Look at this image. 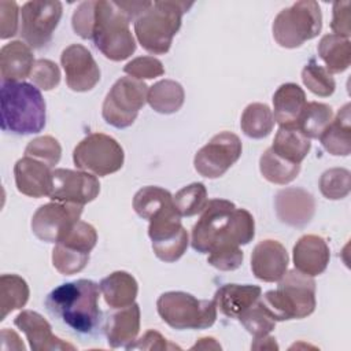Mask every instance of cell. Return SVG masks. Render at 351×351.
Listing matches in <instances>:
<instances>
[{
	"label": "cell",
	"instance_id": "1",
	"mask_svg": "<svg viewBox=\"0 0 351 351\" xmlns=\"http://www.w3.org/2000/svg\"><path fill=\"white\" fill-rule=\"evenodd\" d=\"M255 236V222L250 211L237 208L225 199H211L192 228L191 244L200 254H210L223 245H244Z\"/></svg>",
	"mask_w": 351,
	"mask_h": 351
},
{
	"label": "cell",
	"instance_id": "2",
	"mask_svg": "<svg viewBox=\"0 0 351 351\" xmlns=\"http://www.w3.org/2000/svg\"><path fill=\"white\" fill-rule=\"evenodd\" d=\"M100 287L92 280L66 282L49 292L45 299L48 311L78 333H90L100 322Z\"/></svg>",
	"mask_w": 351,
	"mask_h": 351
},
{
	"label": "cell",
	"instance_id": "3",
	"mask_svg": "<svg viewBox=\"0 0 351 351\" xmlns=\"http://www.w3.org/2000/svg\"><path fill=\"white\" fill-rule=\"evenodd\" d=\"M45 126V101L29 82L1 81V129L15 134L38 133Z\"/></svg>",
	"mask_w": 351,
	"mask_h": 351
},
{
	"label": "cell",
	"instance_id": "4",
	"mask_svg": "<svg viewBox=\"0 0 351 351\" xmlns=\"http://www.w3.org/2000/svg\"><path fill=\"white\" fill-rule=\"evenodd\" d=\"M192 3L165 0L152 1L134 21V34L141 47L154 55H163L170 49L173 37L181 27L182 15Z\"/></svg>",
	"mask_w": 351,
	"mask_h": 351
},
{
	"label": "cell",
	"instance_id": "5",
	"mask_svg": "<svg viewBox=\"0 0 351 351\" xmlns=\"http://www.w3.org/2000/svg\"><path fill=\"white\" fill-rule=\"evenodd\" d=\"M259 299L276 322L306 318L315 310V281L293 269L278 280L277 289L267 291Z\"/></svg>",
	"mask_w": 351,
	"mask_h": 351
},
{
	"label": "cell",
	"instance_id": "6",
	"mask_svg": "<svg viewBox=\"0 0 351 351\" xmlns=\"http://www.w3.org/2000/svg\"><path fill=\"white\" fill-rule=\"evenodd\" d=\"M129 23L130 18L117 1H96L92 40L107 59L121 62L136 51V41Z\"/></svg>",
	"mask_w": 351,
	"mask_h": 351
},
{
	"label": "cell",
	"instance_id": "7",
	"mask_svg": "<svg viewBox=\"0 0 351 351\" xmlns=\"http://www.w3.org/2000/svg\"><path fill=\"white\" fill-rule=\"evenodd\" d=\"M158 314L171 328L184 329H206L217 319V304L213 300H199L193 295L170 291L158 298Z\"/></svg>",
	"mask_w": 351,
	"mask_h": 351
},
{
	"label": "cell",
	"instance_id": "8",
	"mask_svg": "<svg viewBox=\"0 0 351 351\" xmlns=\"http://www.w3.org/2000/svg\"><path fill=\"white\" fill-rule=\"evenodd\" d=\"M321 27L319 4L314 0H302L277 14L273 22V37L284 48H296L317 37Z\"/></svg>",
	"mask_w": 351,
	"mask_h": 351
},
{
	"label": "cell",
	"instance_id": "9",
	"mask_svg": "<svg viewBox=\"0 0 351 351\" xmlns=\"http://www.w3.org/2000/svg\"><path fill=\"white\" fill-rule=\"evenodd\" d=\"M148 86L133 77H121L107 93L101 115L104 121L118 129L130 126L147 101Z\"/></svg>",
	"mask_w": 351,
	"mask_h": 351
},
{
	"label": "cell",
	"instance_id": "10",
	"mask_svg": "<svg viewBox=\"0 0 351 351\" xmlns=\"http://www.w3.org/2000/svg\"><path fill=\"white\" fill-rule=\"evenodd\" d=\"M125 154L121 144L104 133H92L82 138L73 151L77 169L95 176H108L123 166Z\"/></svg>",
	"mask_w": 351,
	"mask_h": 351
},
{
	"label": "cell",
	"instance_id": "11",
	"mask_svg": "<svg viewBox=\"0 0 351 351\" xmlns=\"http://www.w3.org/2000/svg\"><path fill=\"white\" fill-rule=\"evenodd\" d=\"M97 243L96 229L84 221H77L52 250V265L64 276L81 271L88 261L89 252Z\"/></svg>",
	"mask_w": 351,
	"mask_h": 351
},
{
	"label": "cell",
	"instance_id": "12",
	"mask_svg": "<svg viewBox=\"0 0 351 351\" xmlns=\"http://www.w3.org/2000/svg\"><path fill=\"white\" fill-rule=\"evenodd\" d=\"M148 236L155 255L163 262H176L186 251L189 237L181 225V215L174 202L149 219Z\"/></svg>",
	"mask_w": 351,
	"mask_h": 351
},
{
	"label": "cell",
	"instance_id": "13",
	"mask_svg": "<svg viewBox=\"0 0 351 351\" xmlns=\"http://www.w3.org/2000/svg\"><path fill=\"white\" fill-rule=\"evenodd\" d=\"M63 7L58 0H33L22 5L19 34L30 48L45 47L59 25Z\"/></svg>",
	"mask_w": 351,
	"mask_h": 351
},
{
	"label": "cell",
	"instance_id": "14",
	"mask_svg": "<svg viewBox=\"0 0 351 351\" xmlns=\"http://www.w3.org/2000/svg\"><path fill=\"white\" fill-rule=\"evenodd\" d=\"M241 149L239 136L221 132L196 152L193 158L195 170L206 178H218L239 160Z\"/></svg>",
	"mask_w": 351,
	"mask_h": 351
},
{
	"label": "cell",
	"instance_id": "15",
	"mask_svg": "<svg viewBox=\"0 0 351 351\" xmlns=\"http://www.w3.org/2000/svg\"><path fill=\"white\" fill-rule=\"evenodd\" d=\"M82 207L81 204L53 200L40 206L32 218L34 236L45 243H58L80 221Z\"/></svg>",
	"mask_w": 351,
	"mask_h": 351
},
{
	"label": "cell",
	"instance_id": "16",
	"mask_svg": "<svg viewBox=\"0 0 351 351\" xmlns=\"http://www.w3.org/2000/svg\"><path fill=\"white\" fill-rule=\"evenodd\" d=\"M99 192V180L88 171L70 169L52 170V191L49 199L53 202L84 206L95 200Z\"/></svg>",
	"mask_w": 351,
	"mask_h": 351
},
{
	"label": "cell",
	"instance_id": "17",
	"mask_svg": "<svg viewBox=\"0 0 351 351\" xmlns=\"http://www.w3.org/2000/svg\"><path fill=\"white\" fill-rule=\"evenodd\" d=\"M60 63L66 74V84L74 92H88L100 81V70L92 53L81 44H71L63 49Z\"/></svg>",
	"mask_w": 351,
	"mask_h": 351
},
{
	"label": "cell",
	"instance_id": "18",
	"mask_svg": "<svg viewBox=\"0 0 351 351\" xmlns=\"http://www.w3.org/2000/svg\"><path fill=\"white\" fill-rule=\"evenodd\" d=\"M274 207L282 223L302 228L311 221L315 213V200L310 192L302 188H285L276 195Z\"/></svg>",
	"mask_w": 351,
	"mask_h": 351
},
{
	"label": "cell",
	"instance_id": "19",
	"mask_svg": "<svg viewBox=\"0 0 351 351\" xmlns=\"http://www.w3.org/2000/svg\"><path fill=\"white\" fill-rule=\"evenodd\" d=\"M289 256L285 247L277 240L259 241L251 254V269L256 278L274 282L287 271Z\"/></svg>",
	"mask_w": 351,
	"mask_h": 351
},
{
	"label": "cell",
	"instance_id": "20",
	"mask_svg": "<svg viewBox=\"0 0 351 351\" xmlns=\"http://www.w3.org/2000/svg\"><path fill=\"white\" fill-rule=\"evenodd\" d=\"M14 324L19 328L33 351H49V350H75V347L67 341H63L52 333L49 322L37 311L23 310L21 311Z\"/></svg>",
	"mask_w": 351,
	"mask_h": 351
},
{
	"label": "cell",
	"instance_id": "21",
	"mask_svg": "<svg viewBox=\"0 0 351 351\" xmlns=\"http://www.w3.org/2000/svg\"><path fill=\"white\" fill-rule=\"evenodd\" d=\"M14 176L16 189L26 196L44 197L52 191L51 167L32 156H23L15 163Z\"/></svg>",
	"mask_w": 351,
	"mask_h": 351
},
{
	"label": "cell",
	"instance_id": "22",
	"mask_svg": "<svg viewBox=\"0 0 351 351\" xmlns=\"http://www.w3.org/2000/svg\"><path fill=\"white\" fill-rule=\"evenodd\" d=\"M329 256L326 241L317 234H304L293 245L295 269L311 277L325 271Z\"/></svg>",
	"mask_w": 351,
	"mask_h": 351
},
{
	"label": "cell",
	"instance_id": "23",
	"mask_svg": "<svg viewBox=\"0 0 351 351\" xmlns=\"http://www.w3.org/2000/svg\"><path fill=\"white\" fill-rule=\"evenodd\" d=\"M36 60L32 48L23 41H11L0 49V74L3 82L23 81L30 77Z\"/></svg>",
	"mask_w": 351,
	"mask_h": 351
},
{
	"label": "cell",
	"instance_id": "24",
	"mask_svg": "<svg viewBox=\"0 0 351 351\" xmlns=\"http://www.w3.org/2000/svg\"><path fill=\"white\" fill-rule=\"evenodd\" d=\"M106 336L110 347H128L133 343L140 330V307L132 303L126 307L118 308L106 322Z\"/></svg>",
	"mask_w": 351,
	"mask_h": 351
},
{
	"label": "cell",
	"instance_id": "25",
	"mask_svg": "<svg viewBox=\"0 0 351 351\" xmlns=\"http://www.w3.org/2000/svg\"><path fill=\"white\" fill-rule=\"evenodd\" d=\"M262 289L258 285L250 284H225L219 287L214 295L217 310L229 318H239L248 307L259 298Z\"/></svg>",
	"mask_w": 351,
	"mask_h": 351
},
{
	"label": "cell",
	"instance_id": "26",
	"mask_svg": "<svg viewBox=\"0 0 351 351\" xmlns=\"http://www.w3.org/2000/svg\"><path fill=\"white\" fill-rule=\"evenodd\" d=\"M306 103H307L306 93L299 85L293 82L282 84L274 92V96H273L274 121L278 122L280 126L295 125Z\"/></svg>",
	"mask_w": 351,
	"mask_h": 351
},
{
	"label": "cell",
	"instance_id": "27",
	"mask_svg": "<svg viewBox=\"0 0 351 351\" xmlns=\"http://www.w3.org/2000/svg\"><path fill=\"white\" fill-rule=\"evenodd\" d=\"M322 147L332 155L347 156L351 152V117L350 104H344L335 119L319 136Z\"/></svg>",
	"mask_w": 351,
	"mask_h": 351
},
{
	"label": "cell",
	"instance_id": "28",
	"mask_svg": "<svg viewBox=\"0 0 351 351\" xmlns=\"http://www.w3.org/2000/svg\"><path fill=\"white\" fill-rule=\"evenodd\" d=\"M100 292L111 308H121L134 303L137 296V281L128 271L118 270L100 281Z\"/></svg>",
	"mask_w": 351,
	"mask_h": 351
},
{
	"label": "cell",
	"instance_id": "29",
	"mask_svg": "<svg viewBox=\"0 0 351 351\" xmlns=\"http://www.w3.org/2000/svg\"><path fill=\"white\" fill-rule=\"evenodd\" d=\"M310 148V138L304 136L295 125L280 126L271 145V149L278 156L299 165L307 156Z\"/></svg>",
	"mask_w": 351,
	"mask_h": 351
},
{
	"label": "cell",
	"instance_id": "30",
	"mask_svg": "<svg viewBox=\"0 0 351 351\" xmlns=\"http://www.w3.org/2000/svg\"><path fill=\"white\" fill-rule=\"evenodd\" d=\"M185 99V92L181 84L173 80H160L148 88L147 103L152 110L160 114L177 112Z\"/></svg>",
	"mask_w": 351,
	"mask_h": 351
},
{
	"label": "cell",
	"instance_id": "31",
	"mask_svg": "<svg viewBox=\"0 0 351 351\" xmlns=\"http://www.w3.org/2000/svg\"><path fill=\"white\" fill-rule=\"evenodd\" d=\"M318 55L326 64L330 74L343 73L351 63L350 38L337 34H326L318 44Z\"/></svg>",
	"mask_w": 351,
	"mask_h": 351
},
{
	"label": "cell",
	"instance_id": "32",
	"mask_svg": "<svg viewBox=\"0 0 351 351\" xmlns=\"http://www.w3.org/2000/svg\"><path fill=\"white\" fill-rule=\"evenodd\" d=\"M29 299L27 282L16 274H3L0 277V319L3 321L11 311L22 308Z\"/></svg>",
	"mask_w": 351,
	"mask_h": 351
},
{
	"label": "cell",
	"instance_id": "33",
	"mask_svg": "<svg viewBox=\"0 0 351 351\" xmlns=\"http://www.w3.org/2000/svg\"><path fill=\"white\" fill-rule=\"evenodd\" d=\"M273 111L265 103L248 104L243 114L240 126L245 136L251 138H263L270 134L274 126Z\"/></svg>",
	"mask_w": 351,
	"mask_h": 351
},
{
	"label": "cell",
	"instance_id": "34",
	"mask_svg": "<svg viewBox=\"0 0 351 351\" xmlns=\"http://www.w3.org/2000/svg\"><path fill=\"white\" fill-rule=\"evenodd\" d=\"M259 170L263 178H266L269 182L285 185L298 177L300 165L292 163L278 156L270 147L262 154L259 159Z\"/></svg>",
	"mask_w": 351,
	"mask_h": 351
},
{
	"label": "cell",
	"instance_id": "35",
	"mask_svg": "<svg viewBox=\"0 0 351 351\" xmlns=\"http://www.w3.org/2000/svg\"><path fill=\"white\" fill-rule=\"evenodd\" d=\"M333 119L330 106L318 101L306 103L295 126L308 138H319L325 128Z\"/></svg>",
	"mask_w": 351,
	"mask_h": 351
},
{
	"label": "cell",
	"instance_id": "36",
	"mask_svg": "<svg viewBox=\"0 0 351 351\" xmlns=\"http://www.w3.org/2000/svg\"><path fill=\"white\" fill-rule=\"evenodd\" d=\"M173 204V196L160 186H144L133 197V208L143 219H151L154 215Z\"/></svg>",
	"mask_w": 351,
	"mask_h": 351
},
{
	"label": "cell",
	"instance_id": "37",
	"mask_svg": "<svg viewBox=\"0 0 351 351\" xmlns=\"http://www.w3.org/2000/svg\"><path fill=\"white\" fill-rule=\"evenodd\" d=\"M174 206L181 217H192L203 211L208 199L207 189L202 182H192L181 188L173 196Z\"/></svg>",
	"mask_w": 351,
	"mask_h": 351
},
{
	"label": "cell",
	"instance_id": "38",
	"mask_svg": "<svg viewBox=\"0 0 351 351\" xmlns=\"http://www.w3.org/2000/svg\"><path fill=\"white\" fill-rule=\"evenodd\" d=\"M302 81L310 92L321 97L330 96L336 88L332 74L325 67L319 66L315 59H310V62L303 67Z\"/></svg>",
	"mask_w": 351,
	"mask_h": 351
},
{
	"label": "cell",
	"instance_id": "39",
	"mask_svg": "<svg viewBox=\"0 0 351 351\" xmlns=\"http://www.w3.org/2000/svg\"><path fill=\"white\" fill-rule=\"evenodd\" d=\"M237 319L255 339L269 335L276 326L274 318L262 304L261 299H258L251 307L241 313Z\"/></svg>",
	"mask_w": 351,
	"mask_h": 351
},
{
	"label": "cell",
	"instance_id": "40",
	"mask_svg": "<svg viewBox=\"0 0 351 351\" xmlns=\"http://www.w3.org/2000/svg\"><path fill=\"white\" fill-rule=\"evenodd\" d=\"M351 178L350 171L341 167H333L322 173L319 178L321 193L330 200L343 199L350 193Z\"/></svg>",
	"mask_w": 351,
	"mask_h": 351
},
{
	"label": "cell",
	"instance_id": "41",
	"mask_svg": "<svg viewBox=\"0 0 351 351\" xmlns=\"http://www.w3.org/2000/svg\"><path fill=\"white\" fill-rule=\"evenodd\" d=\"M25 156H32L40 162H44L51 169L58 165L62 156V147L59 141L52 136H41L33 138L25 148Z\"/></svg>",
	"mask_w": 351,
	"mask_h": 351
},
{
	"label": "cell",
	"instance_id": "42",
	"mask_svg": "<svg viewBox=\"0 0 351 351\" xmlns=\"http://www.w3.org/2000/svg\"><path fill=\"white\" fill-rule=\"evenodd\" d=\"M123 71L136 80H151L165 74L162 62L154 56H138L132 59L123 67Z\"/></svg>",
	"mask_w": 351,
	"mask_h": 351
},
{
	"label": "cell",
	"instance_id": "43",
	"mask_svg": "<svg viewBox=\"0 0 351 351\" xmlns=\"http://www.w3.org/2000/svg\"><path fill=\"white\" fill-rule=\"evenodd\" d=\"M40 89L51 90L59 85L60 81V70L55 62L49 59H38L36 60L32 74L29 77Z\"/></svg>",
	"mask_w": 351,
	"mask_h": 351
},
{
	"label": "cell",
	"instance_id": "44",
	"mask_svg": "<svg viewBox=\"0 0 351 351\" xmlns=\"http://www.w3.org/2000/svg\"><path fill=\"white\" fill-rule=\"evenodd\" d=\"M243 251L237 245H223L215 248L208 254L207 262L218 270L230 271L236 270L243 263Z\"/></svg>",
	"mask_w": 351,
	"mask_h": 351
},
{
	"label": "cell",
	"instance_id": "45",
	"mask_svg": "<svg viewBox=\"0 0 351 351\" xmlns=\"http://www.w3.org/2000/svg\"><path fill=\"white\" fill-rule=\"evenodd\" d=\"M95 4L96 1H82L74 11L71 18V25L74 32L88 40L92 38L93 25H95Z\"/></svg>",
	"mask_w": 351,
	"mask_h": 351
},
{
	"label": "cell",
	"instance_id": "46",
	"mask_svg": "<svg viewBox=\"0 0 351 351\" xmlns=\"http://www.w3.org/2000/svg\"><path fill=\"white\" fill-rule=\"evenodd\" d=\"M19 14L15 1H0V37L3 40L16 34Z\"/></svg>",
	"mask_w": 351,
	"mask_h": 351
},
{
	"label": "cell",
	"instance_id": "47",
	"mask_svg": "<svg viewBox=\"0 0 351 351\" xmlns=\"http://www.w3.org/2000/svg\"><path fill=\"white\" fill-rule=\"evenodd\" d=\"M128 350H180L178 346L170 343L166 337H163L156 330H147L138 340H134V343H130Z\"/></svg>",
	"mask_w": 351,
	"mask_h": 351
},
{
	"label": "cell",
	"instance_id": "48",
	"mask_svg": "<svg viewBox=\"0 0 351 351\" xmlns=\"http://www.w3.org/2000/svg\"><path fill=\"white\" fill-rule=\"evenodd\" d=\"M350 1H336L333 4V18L330 29L333 34L350 38L351 26H350Z\"/></svg>",
	"mask_w": 351,
	"mask_h": 351
},
{
	"label": "cell",
	"instance_id": "49",
	"mask_svg": "<svg viewBox=\"0 0 351 351\" xmlns=\"http://www.w3.org/2000/svg\"><path fill=\"white\" fill-rule=\"evenodd\" d=\"M251 348H254V350H265V348H270V350H273V348H278V346L276 344V339L274 337H271V336H269V335H266V336H262V337H258V339H255V343L251 346Z\"/></svg>",
	"mask_w": 351,
	"mask_h": 351
},
{
	"label": "cell",
	"instance_id": "50",
	"mask_svg": "<svg viewBox=\"0 0 351 351\" xmlns=\"http://www.w3.org/2000/svg\"><path fill=\"white\" fill-rule=\"evenodd\" d=\"M196 348H202V350L217 348V350H221V346L213 337H202V339H199V341L191 350H196Z\"/></svg>",
	"mask_w": 351,
	"mask_h": 351
}]
</instances>
